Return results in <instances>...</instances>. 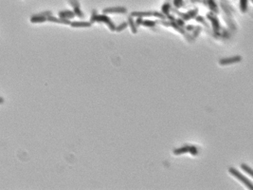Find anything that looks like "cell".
Returning <instances> with one entry per match:
<instances>
[{"instance_id": "obj_1", "label": "cell", "mask_w": 253, "mask_h": 190, "mask_svg": "<svg viewBox=\"0 0 253 190\" xmlns=\"http://www.w3.org/2000/svg\"><path fill=\"white\" fill-rule=\"evenodd\" d=\"M90 22L93 24L95 22H99V23H104L106 26L108 27V29L111 32H115L116 29V25L114 24V22L111 20V18L105 13H101V14H98L96 10H93L92 11V14L90 17Z\"/></svg>"}, {"instance_id": "obj_2", "label": "cell", "mask_w": 253, "mask_h": 190, "mask_svg": "<svg viewBox=\"0 0 253 190\" xmlns=\"http://www.w3.org/2000/svg\"><path fill=\"white\" fill-rule=\"evenodd\" d=\"M228 172H230L233 177H235L237 180H239L240 182H242L249 189H253L252 182L250 181V180L247 179L246 177H245L244 175H243L242 173H240L239 171H238V170H236L235 168H233V167H230V168H228Z\"/></svg>"}, {"instance_id": "obj_3", "label": "cell", "mask_w": 253, "mask_h": 190, "mask_svg": "<svg viewBox=\"0 0 253 190\" xmlns=\"http://www.w3.org/2000/svg\"><path fill=\"white\" fill-rule=\"evenodd\" d=\"M207 19H209L211 23V29H212L213 32L217 33V32H221V29H222L221 24H220V21H219V19H218V17L215 13H213L211 12H208L207 13Z\"/></svg>"}, {"instance_id": "obj_4", "label": "cell", "mask_w": 253, "mask_h": 190, "mask_svg": "<svg viewBox=\"0 0 253 190\" xmlns=\"http://www.w3.org/2000/svg\"><path fill=\"white\" fill-rule=\"evenodd\" d=\"M69 2L70 6H72V8H73V12L75 13V16H78L80 18H84L85 14L81 10L79 0H69Z\"/></svg>"}, {"instance_id": "obj_5", "label": "cell", "mask_w": 253, "mask_h": 190, "mask_svg": "<svg viewBox=\"0 0 253 190\" xmlns=\"http://www.w3.org/2000/svg\"><path fill=\"white\" fill-rule=\"evenodd\" d=\"M242 61V56L240 55H235L232 57H227L223 58V59L219 60V64L221 66H227L230 64H235V63H239Z\"/></svg>"}, {"instance_id": "obj_6", "label": "cell", "mask_w": 253, "mask_h": 190, "mask_svg": "<svg viewBox=\"0 0 253 190\" xmlns=\"http://www.w3.org/2000/svg\"><path fill=\"white\" fill-rule=\"evenodd\" d=\"M127 12V9L125 7H110V8H105L103 10V13L105 14H110V13H126Z\"/></svg>"}, {"instance_id": "obj_7", "label": "cell", "mask_w": 253, "mask_h": 190, "mask_svg": "<svg viewBox=\"0 0 253 190\" xmlns=\"http://www.w3.org/2000/svg\"><path fill=\"white\" fill-rule=\"evenodd\" d=\"M47 21L50 22H53V23H59V24H64V25H70V20L69 19H65V18H61V17H54L53 15H50L47 17Z\"/></svg>"}, {"instance_id": "obj_8", "label": "cell", "mask_w": 253, "mask_h": 190, "mask_svg": "<svg viewBox=\"0 0 253 190\" xmlns=\"http://www.w3.org/2000/svg\"><path fill=\"white\" fill-rule=\"evenodd\" d=\"M72 28H90L92 23L90 21H72L70 22Z\"/></svg>"}, {"instance_id": "obj_9", "label": "cell", "mask_w": 253, "mask_h": 190, "mask_svg": "<svg viewBox=\"0 0 253 190\" xmlns=\"http://www.w3.org/2000/svg\"><path fill=\"white\" fill-rule=\"evenodd\" d=\"M207 7L210 10V12L215 14L219 13V8L216 0H207Z\"/></svg>"}, {"instance_id": "obj_10", "label": "cell", "mask_w": 253, "mask_h": 190, "mask_svg": "<svg viewBox=\"0 0 253 190\" xmlns=\"http://www.w3.org/2000/svg\"><path fill=\"white\" fill-rule=\"evenodd\" d=\"M155 12L149 11V12H133L131 13V16L133 17H152L154 16Z\"/></svg>"}, {"instance_id": "obj_11", "label": "cell", "mask_w": 253, "mask_h": 190, "mask_svg": "<svg viewBox=\"0 0 253 190\" xmlns=\"http://www.w3.org/2000/svg\"><path fill=\"white\" fill-rule=\"evenodd\" d=\"M58 15L61 18H65V19H72L75 17V13L73 12V11H69V10H65V11H60L58 12Z\"/></svg>"}, {"instance_id": "obj_12", "label": "cell", "mask_w": 253, "mask_h": 190, "mask_svg": "<svg viewBox=\"0 0 253 190\" xmlns=\"http://www.w3.org/2000/svg\"><path fill=\"white\" fill-rule=\"evenodd\" d=\"M171 11H172L171 3H170V1H165L161 6V12L164 14L165 16H167L171 13Z\"/></svg>"}, {"instance_id": "obj_13", "label": "cell", "mask_w": 253, "mask_h": 190, "mask_svg": "<svg viewBox=\"0 0 253 190\" xmlns=\"http://www.w3.org/2000/svg\"><path fill=\"white\" fill-rule=\"evenodd\" d=\"M127 23H128V27H130V30L131 32H132L133 33H137L138 32V27L136 26V23H135V20H134V17L133 16H129L127 18Z\"/></svg>"}, {"instance_id": "obj_14", "label": "cell", "mask_w": 253, "mask_h": 190, "mask_svg": "<svg viewBox=\"0 0 253 190\" xmlns=\"http://www.w3.org/2000/svg\"><path fill=\"white\" fill-rule=\"evenodd\" d=\"M47 21V17L39 15V14H34L31 17V23H44Z\"/></svg>"}, {"instance_id": "obj_15", "label": "cell", "mask_w": 253, "mask_h": 190, "mask_svg": "<svg viewBox=\"0 0 253 190\" xmlns=\"http://www.w3.org/2000/svg\"><path fill=\"white\" fill-rule=\"evenodd\" d=\"M189 152V145H184V147H181L179 148H176L174 150V155H181V154H185Z\"/></svg>"}, {"instance_id": "obj_16", "label": "cell", "mask_w": 253, "mask_h": 190, "mask_svg": "<svg viewBox=\"0 0 253 190\" xmlns=\"http://www.w3.org/2000/svg\"><path fill=\"white\" fill-rule=\"evenodd\" d=\"M194 19H195V21H197L198 23H200V24H202V25H204L205 26L207 29H209L210 28V25H209V23L207 22V19L204 17V16H201V15H197L194 17Z\"/></svg>"}, {"instance_id": "obj_17", "label": "cell", "mask_w": 253, "mask_h": 190, "mask_svg": "<svg viewBox=\"0 0 253 190\" xmlns=\"http://www.w3.org/2000/svg\"><path fill=\"white\" fill-rule=\"evenodd\" d=\"M202 32V27L201 26H195L193 29L192 31V37L194 41H195V39L198 37V35L200 34V32Z\"/></svg>"}, {"instance_id": "obj_18", "label": "cell", "mask_w": 253, "mask_h": 190, "mask_svg": "<svg viewBox=\"0 0 253 190\" xmlns=\"http://www.w3.org/2000/svg\"><path fill=\"white\" fill-rule=\"evenodd\" d=\"M141 25L144 27H147V28H154L157 25V22L154 20H150V19H145V20L142 21Z\"/></svg>"}, {"instance_id": "obj_19", "label": "cell", "mask_w": 253, "mask_h": 190, "mask_svg": "<svg viewBox=\"0 0 253 190\" xmlns=\"http://www.w3.org/2000/svg\"><path fill=\"white\" fill-rule=\"evenodd\" d=\"M249 0H240V10L242 12H246L247 11V6H249ZM252 1V0H251Z\"/></svg>"}, {"instance_id": "obj_20", "label": "cell", "mask_w": 253, "mask_h": 190, "mask_svg": "<svg viewBox=\"0 0 253 190\" xmlns=\"http://www.w3.org/2000/svg\"><path fill=\"white\" fill-rule=\"evenodd\" d=\"M128 27V23H127V21L126 22H122V23H120L119 26H116V29H115V32H122L123 30H125L126 28Z\"/></svg>"}, {"instance_id": "obj_21", "label": "cell", "mask_w": 253, "mask_h": 190, "mask_svg": "<svg viewBox=\"0 0 253 190\" xmlns=\"http://www.w3.org/2000/svg\"><path fill=\"white\" fill-rule=\"evenodd\" d=\"M241 168H242V170H244L245 172H246L247 174H249L250 177H252V176H253L252 169L249 167V165H246V164H241Z\"/></svg>"}, {"instance_id": "obj_22", "label": "cell", "mask_w": 253, "mask_h": 190, "mask_svg": "<svg viewBox=\"0 0 253 190\" xmlns=\"http://www.w3.org/2000/svg\"><path fill=\"white\" fill-rule=\"evenodd\" d=\"M173 5L176 9H180L184 7V0H173Z\"/></svg>"}, {"instance_id": "obj_23", "label": "cell", "mask_w": 253, "mask_h": 190, "mask_svg": "<svg viewBox=\"0 0 253 190\" xmlns=\"http://www.w3.org/2000/svg\"><path fill=\"white\" fill-rule=\"evenodd\" d=\"M187 12L190 15V17H191V19H194V17H195L198 14V9L194 8V9H192V10H189Z\"/></svg>"}, {"instance_id": "obj_24", "label": "cell", "mask_w": 253, "mask_h": 190, "mask_svg": "<svg viewBox=\"0 0 253 190\" xmlns=\"http://www.w3.org/2000/svg\"><path fill=\"white\" fill-rule=\"evenodd\" d=\"M189 153H191L192 156H195L198 154V148L194 145H189Z\"/></svg>"}, {"instance_id": "obj_25", "label": "cell", "mask_w": 253, "mask_h": 190, "mask_svg": "<svg viewBox=\"0 0 253 190\" xmlns=\"http://www.w3.org/2000/svg\"><path fill=\"white\" fill-rule=\"evenodd\" d=\"M174 21H176V23L177 24L178 26H180V27H183V28H184L185 26H186V25H185V21L183 20V19H181L180 17L176 18V20H174Z\"/></svg>"}, {"instance_id": "obj_26", "label": "cell", "mask_w": 253, "mask_h": 190, "mask_svg": "<svg viewBox=\"0 0 253 190\" xmlns=\"http://www.w3.org/2000/svg\"><path fill=\"white\" fill-rule=\"evenodd\" d=\"M188 1H190L192 4H194V3H201V4L204 5V6L207 7V0H188Z\"/></svg>"}, {"instance_id": "obj_27", "label": "cell", "mask_w": 253, "mask_h": 190, "mask_svg": "<svg viewBox=\"0 0 253 190\" xmlns=\"http://www.w3.org/2000/svg\"><path fill=\"white\" fill-rule=\"evenodd\" d=\"M37 14H39V15H42V16H45V17H48V16L52 15V12L50 11H45V12H42L37 13Z\"/></svg>"}, {"instance_id": "obj_28", "label": "cell", "mask_w": 253, "mask_h": 190, "mask_svg": "<svg viewBox=\"0 0 253 190\" xmlns=\"http://www.w3.org/2000/svg\"><path fill=\"white\" fill-rule=\"evenodd\" d=\"M142 21H143V18L142 17H136V20H135V23H136V26L139 27L142 24Z\"/></svg>"}, {"instance_id": "obj_29", "label": "cell", "mask_w": 253, "mask_h": 190, "mask_svg": "<svg viewBox=\"0 0 253 190\" xmlns=\"http://www.w3.org/2000/svg\"><path fill=\"white\" fill-rule=\"evenodd\" d=\"M194 27H195V26H192V25H187V26H185V27H184V29H185V31H186V32H192V31H193Z\"/></svg>"}, {"instance_id": "obj_30", "label": "cell", "mask_w": 253, "mask_h": 190, "mask_svg": "<svg viewBox=\"0 0 253 190\" xmlns=\"http://www.w3.org/2000/svg\"><path fill=\"white\" fill-rule=\"evenodd\" d=\"M166 19H168L169 21H174V20H176V17H174V16L173 15V14L170 13L169 15H167V16H166Z\"/></svg>"}, {"instance_id": "obj_31", "label": "cell", "mask_w": 253, "mask_h": 190, "mask_svg": "<svg viewBox=\"0 0 253 190\" xmlns=\"http://www.w3.org/2000/svg\"><path fill=\"white\" fill-rule=\"evenodd\" d=\"M3 103H4V98L3 97H0V105L3 104Z\"/></svg>"}, {"instance_id": "obj_32", "label": "cell", "mask_w": 253, "mask_h": 190, "mask_svg": "<svg viewBox=\"0 0 253 190\" xmlns=\"http://www.w3.org/2000/svg\"><path fill=\"white\" fill-rule=\"evenodd\" d=\"M166 1H170V0H166Z\"/></svg>"}]
</instances>
